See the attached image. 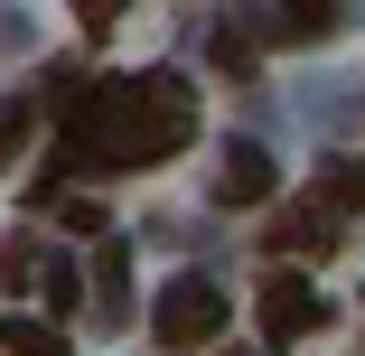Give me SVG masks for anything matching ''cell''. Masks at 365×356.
<instances>
[{
	"instance_id": "cell-1",
	"label": "cell",
	"mask_w": 365,
	"mask_h": 356,
	"mask_svg": "<svg viewBox=\"0 0 365 356\" xmlns=\"http://www.w3.org/2000/svg\"><path fill=\"white\" fill-rule=\"evenodd\" d=\"M56 113H66V160H85V169H160L197 131V94L160 66L150 76H103V85L56 76Z\"/></svg>"
},
{
	"instance_id": "cell-2",
	"label": "cell",
	"mask_w": 365,
	"mask_h": 356,
	"mask_svg": "<svg viewBox=\"0 0 365 356\" xmlns=\"http://www.w3.org/2000/svg\"><path fill=\"white\" fill-rule=\"evenodd\" d=\"M215 328H225V300H215V281H197V272H178L169 291H160V310H150V337H160L169 356L215 347Z\"/></svg>"
},
{
	"instance_id": "cell-3",
	"label": "cell",
	"mask_w": 365,
	"mask_h": 356,
	"mask_svg": "<svg viewBox=\"0 0 365 356\" xmlns=\"http://www.w3.org/2000/svg\"><path fill=\"white\" fill-rule=\"evenodd\" d=\"M253 319H262V337H272V347H300V337H319V328H328V300L309 291L300 272H262V310H253Z\"/></svg>"
},
{
	"instance_id": "cell-4",
	"label": "cell",
	"mask_w": 365,
	"mask_h": 356,
	"mask_svg": "<svg viewBox=\"0 0 365 356\" xmlns=\"http://www.w3.org/2000/svg\"><path fill=\"white\" fill-rule=\"evenodd\" d=\"M272 188H281L272 151H253V141H235V151H225V169H215V206H262Z\"/></svg>"
},
{
	"instance_id": "cell-5",
	"label": "cell",
	"mask_w": 365,
	"mask_h": 356,
	"mask_svg": "<svg viewBox=\"0 0 365 356\" xmlns=\"http://www.w3.org/2000/svg\"><path fill=\"white\" fill-rule=\"evenodd\" d=\"M281 263H319L337 235H328V206H290V216H272V235H262Z\"/></svg>"
},
{
	"instance_id": "cell-6",
	"label": "cell",
	"mask_w": 365,
	"mask_h": 356,
	"mask_svg": "<svg viewBox=\"0 0 365 356\" xmlns=\"http://www.w3.org/2000/svg\"><path fill=\"white\" fill-rule=\"evenodd\" d=\"M262 29H272L281 47H309V38L337 29V0H281V10H262Z\"/></svg>"
},
{
	"instance_id": "cell-7",
	"label": "cell",
	"mask_w": 365,
	"mask_h": 356,
	"mask_svg": "<svg viewBox=\"0 0 365 356\" xmlns=\"http://www.w3.org/2000/svg\"><path fill=\"white\" fill-rule=\"evenodd\" d=\"M29 291L47 300V319H66V310H76V300H85V272H76V263H66V253H47V263H38V281H29Z\"/></svg>"
},
{
	"instance_id": "cell-8",
	"label": "cell",
	"mask_w": 365,
	"mask_h": 356,
	"mask_svg": "<svg viewBox=\"0 0 365 356\" xmlns=\"http://www.w3.org/2000/svg\"><path fill=\"white\" fill-rule=\"evenodd\" d=\"M38 113H47L38 94H0V169H10V160L29 151V131H38Z\"/></svg>"
},
{
	"instance_id": "cell-9",
	"label": "cell",
	"mask_w": 365,
	"mask_h": 356,
	"mask_svg": "<svg viewBox=\"0 0 365 356\" xmlns=\"http://www.w3.org/2000/svg\"><path fill=\"white\" fill-rule=\"evenodd\" d=\"M0 347H10V356H76V347L56 337V319H47V328H38V319H0Z\"/></svg>"
},
{
	"instance_id": "cell-10",
	"label": "cell",
	"mask_w": 365,
	"mask_h": 356,
	"mask_svg": "<svg viewBox=\"0 0 365 356\" xmlns=\"http://www.w3.org/2000/svg\"><path fill=\"white\" fill-rule=\"evenodd\" d=\"M94 281H103V319H122V310H131V253L103 244V253H94Z\"/></svg>"
},
{
	"instance_id": "cell-11",
	"label": "cell",
	"mask_w": 365,
	"mask_h": 356,
	"mask_svg": "<svg viewBox=\"0 0 365 356\" xmlns=\"http://www.w3.org/2000/svg\"><path fill=\"white\" fill-rule=\"evenodd\" d=\"M319 206H328V216H337V206L356 216V206H365V160H337V169L319 178Z\"/></svg>"
},
{
	"instance_id": "cell-12",
	"label": "cell",
	"mask_w": 365,
	"mask_h": 356,
	"mask_svg": "<svg viewBox=\"0 0 365 356\" xmlns=\"http://www.w3.org/2000/svg\"><path fill=\"white\" fill-rule=\"evenodd\" d=\"M38 263H47V253H38L29 235H0V281H19V291H29V281H38Z\"/></svg>"
},
{
	"instance_id": "cell-13",
	"label": "cell",
	"mask_w": 365,
	"mask_h": 356,
	"mask_svg": "<svg viewBox=\"0 0 365 356\" xmlns=\"http://www.w3.org/2000/svg\"><path fill=\"white\" fill-rule=\"evenodd\" d=\"M215 66H225V76H253V29H215Z\"/></svg>"
},
{
	"instance_id": "cell-14",
	"label": "cell",
	"mask_w": 365,
	"mask_h": 356,
	"mask_svg": "<svg viewBox=\"0 0 365 356\" xmlns=\"http://www.w3.org/2000/svg\"><path fill=\"white\" fill-rule=\"evenodd\" d=\"M56 216H66V235H103V206H94V197H66Z\"/></svg>"
},
{
	"instance_id": "cell-15",
	"label": "cell",
	"mask_w": 365,
	"mask_h": 356,
	"mask_svg": "<svg viewBox=\"0 0 365 356\" xmlns=\"http://www.w3.org/2000/svg\"><path fill=\"white\" fill-rule=\"evenodd\" d=\"M76 19H85V29H113V19H122V0H76Z\"/></svg>"
}]
</instances>
